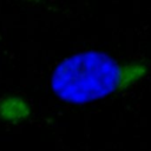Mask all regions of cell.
I'll list each match as a JSON object with an SVG mask.
<instances>
[{
	"label": "cell",
	"instance_id": "6da1fadb",
	"mask_svg": "<svg viewBox=\"0 0 151 151\" xmlns=\"http://www.w3.org/2000/svg\"><path fill=\"white\" fill-rule=\"evenodd\" d=\"M125 71L110 54L86 50L60 60L51 73L50 86L64 103L91 104L118 91L127 78Z\"/></svg>",
	"mask_w": 151,
	"mask_h": 151
}]
</instances>
